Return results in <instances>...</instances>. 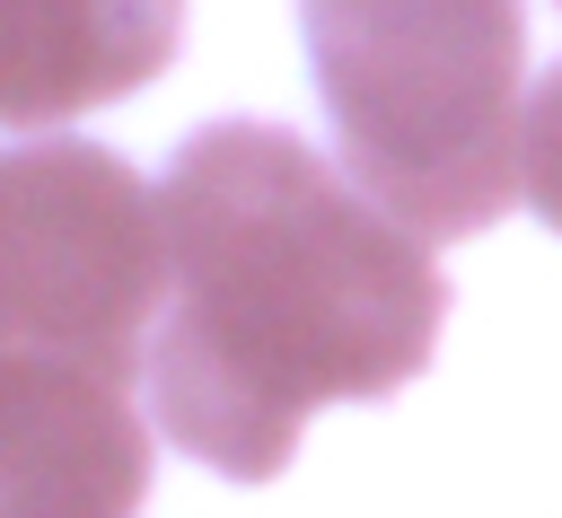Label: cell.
<instances>
[{
  "mask_svg": "<svg viewBox=\"0 0 562 518\" xmlns=\"http://www.w3.org/2000/svg\"><path fill=\"white\" fill-rule=\"evenodd\" d=\"M167 316V211L97 140L0 149V351L149 378Z\"/></svg>",
  "mask_w": 562,
  "mask_h": 518,
  "instance_id": "3",
  "label": "cell"
},
{
  "mask_svg": "<svg viewBox=\"0 0 562 518\" xmlns=\"http://www.w3.org/2000/svg\"><path fill=\"white\" fill-rule=\"evenodd\" d=\"M527 202L544 228H562V70L527 97Z\"/></svg>",
  "mask_w": 562,
  "mask_h": 518,
  "instance_id": "6",
  "label": "cell"
},
{
  "mask_svg": "<svg viewBox=\"0 0 562 518\" xmlns=\"http://www.w3.org/2000/svg\"><path fill=\"white\" fill-rule=\"evenodd\" d=\"M158 430L228 483H272L307 413L378 404L430 369L448 281L430 237L281 123H202L167 184Z\"/></svg>",
  "mask_w": 562,
  "mask_h": 518,
  "instance_id": "1",
  "label": "cell"
},
{
  "mask_svg": "<svg viewBox=\"0 0 562 518\" xmlns=\"http://www.w3.org/2000/svg\"><path fill=\"white\" fill-rule=\"evenodd\" d=\"M334 149L369 202L448 246L527 193L518 0H299Z\"/></svg>",
  "mask_w": 562,
  "mask_h": 518,
  "instance_id": "2",
  "label": "cell"
},
{
  "mask_svg": "<svg viewBox=\"0 0 562 518\" xmlns=\"http://www.w3.org/2000/svg\"><path fill=\"white\" fill-rule=\"evenodd\" d=\"M0 518H35V509H0Z\"/></svg>",
  "mask_w": 562,
  "mask_h": 518,
  "instance_id": "7",
  "label": "cell"
},
{
  "mask_svg": "<svg viewBox=\"0 0 562 518\" xmlns=\"http://www.w3.org/2000/svg\"><path fill=\"white\" fill-rule=\"evenodd\" d=\"M140 378L0 351V509L35 518H132L149 492V421L132 404Z\"/></svg>",
  "mask_w": 562,
  "mask_h": 518,
  "instance_id": "4",
  "label": "cell"
},
{
  "mask_svg": "<svg viewBox=\"0 0 562 518\" xmlns=\"http://www.w3.org/2000/svg\"><path fill=\"white\" fill-rule=\"evenodd\" d=\"M184 0H0V123L53 132L176 61Z\"/></svg>",
  "mask_w": 562,
  "mask_h": 518,
  "instance_id": "5",
  "label": "cell"
}]
</instances>
